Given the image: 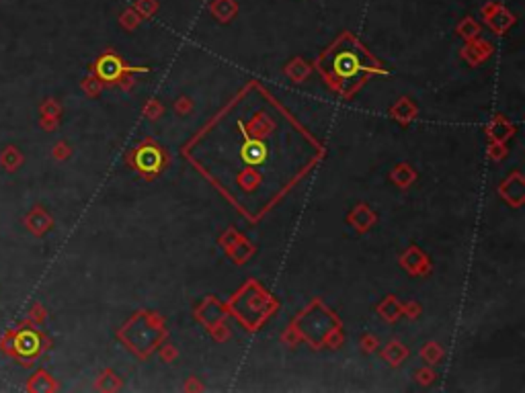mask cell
Listing matches in <instances>:
<instances>
[{"instance_id":"obj_1","label":"cell","mask_w":525,"mask_h":393,"mask_svg":"<svg viewBox=\"0 0 525 393\" xmlns=\"http://www.w3.org/2000/svg\"><path fill=\"white\" fill-rule=\"evenodd\" d=\"M487 23H489L495 31H505L509 25H513V16H511L505 8L493 6V14H491V12L487 14Z\"/></svg>"},{"instance_id":"obj_2","label":"cell","mask_w":525,"mask_h":393,"mask_svg":"<svg viewBox=\"0 0 525 393\" xmlns=\"http://www.w3.org/2000/svg\"><path fill=\"white\" fill-rule=\"evenodd\" d=\"M236 10H238V6L234 0H214V4H212V12L224 23L230 21L236 14Z\"/></svg>"},{"instance_id":"obj_3","label":"cell","mask_w":525,"mask_h":393,"mask_svg":"<svg viewBox=\"0 0 525 393\" xmlns=\"http://www.w3.org/2000/svg\"><path fill=\"white\" fill-rule=\"evenodd\" d=\"M478 29H480V27H478L472 19H466V21L458 27V31H460L464 37H468V39L476 37V35H478Z\"/></svg>"},{"instance_id":"obj_4","label":"cell","mask_w":525,"mask_h":393,"mask_svg":"<svg viewBox=\"0 0 525 393\" xmlns=\"http://www.w3.org/2000/svg\"><path fill=\"white\" fill-rule=\"evenodd\" d=\"M137 8L144 16H150L156 10V0H137Z\"/></svg>"},{"instance_id":"obj_5","label":"cell","mask_w":525,"mask_h":393,"mask_svg":"<svg viewBox=\"0 0 525 393\" xmlns=\"http://www.w3.org/2000/svg\"><path fill=\"white\" fill-rule=\"evenodd\" d=\"M124 23L133 27V25H137V16H135L133 12H126V14H124Z\"/></svg>"}]
</instances>
